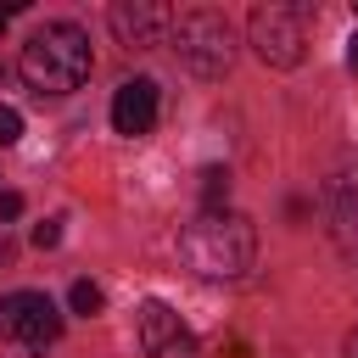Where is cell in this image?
<instances>
[{"label": "cell", "instance_id": "9c48e42d", "mask_svg": "<svg viewBox=\"0 0 358 358\" xmlns=\"http://www.w3.org/2000/svg\"><path fill=\"white\" fill-rule=\"evenodd\" d=\"M67 308H73V313H84V319H95V313L106 308V296H101V285H95V280H73Z\"/></svg>", "mask_w": 358, "mask_h": 358}, {"label": "cell", "instance_id": "277c9868", "mask_svg": "<svg viewBox=\"0 0 358 358\" xmlns=\"http://www.w3.org/2000/svg\"><path fill=\"white\" fill-rule=\"evenodd\" d=\"M252 50L263 67H296L308 56V34H302V11L296 6H257L252 11Z\"/></svg>", "mask_w": 358, "mask_h": 358}, {"label": "cell", "instance_id": "ba28073f", "mask_svg": "<svg viewBox=\"0 0 358 358\" xmlns=\"http://www.w3.org/2000/svg\"><path fill=\"white\" fill-rule=\"evenodd\" d=\"M112 129L129 134V140L157 129V84H151V78H129V84H117V95H112Z\"/></svg>", "mask_w": 358, "mask_h": 358}, {"label": "cell", "instance_id": "8992f818", "mask_svg": "<svg viewBox=\"0 0 358 358\" xmlns=\"http://www.w3.org/2000/svg\"><path fill=\"white\" fill-rule=\"evenodd\" d=\"M140 347H145V358H201L196 330L168 302H145L140 308Z\"/></svg>", "mask_w": 358, "mask_h": 358}, {"label": "cell", "instance_id": "8fae6325", "mask_svg": "<svg viewBox=\"0 0 358 358\" xmlns=\"http://www.w3.org/2000/svg\"><path fill=\"white\" fill-rule=\"evenodd\" d=\"M17 140H22V112L0 106V145H17Z\"/></svg>", "mask_w": 358, "mask_h": 358}, {"label": "cell", "instance_id": "7a4b0ae2", "mask_svg": "<svg viewBox=\"0 0 358 358\" xmlns=\"http://www.w3.org/2000/svg\"><path fill=\"white\" fill-rule=\"evenodd\" d=\"M95 56H90V34L78 22H45L28 34L22 56H17V73L34 95H67L90 78Z\"/></svg>", "mask_w": 358, "mask_h": 358}, {"label": "cell", "instance_id": "3957f363", "mask_svg": "<svg viewBox=\"0 0 358 358\" xmlns=\"http://www.w3.org/2000/svg\"><path fill=\"white\" fill-rule=\"evenodd\" d=\"M173 56L185 62L190 78H224L229 62H235V34L218 11L196 6V11H179L173 22Z\"/></svg>", "mask_w": 358, "mask_h": 358}, {"label": "cell", "instance_id": "7c38bea8", "mask_svg": "<svg viewBox=\"0 0 358 358\" xmlns=\"http://www.w3.org/2000/svg\"><path fill=\"white\" fill-rule=\"evenodd\" d=\"M56 241H62V224H56V218H45V224H34V246H39V252H50Z\"/></svg>", "mask_w": 358, "mask_h": 358}, {"label": "cell", "instance_id": "30bf717a", "mask_svg": "<svg viewBox=\"0 0 358 358\" xmlns=\"http://www.w3.org/2000/svg\"><path fill=\"white\" fill-rule=\"evenodd\" d=\"M201 196H207V207H224V196H229V173H224V168H207V173H201Z\"/></svg>", "mask_w": 358, "mask_h": 358}, {"label": "cell", "instance_id": "4fadbf2b", "mask_svg": "<svg viewBox=\"0 0 358 358\" xmlns=\"http://www.w3.org/2000/svg\"><path fill=\"white\" fill-rule=\"evenodd\" d=\"M0 218H6V224L22 218V196H17V190H0Z\"/></svg>", "mask_w": 358, "mask_h": 358}, {"label": "cell", "instance_id": "5b68a950", "mask_svg": "<svg viewBox=\"0 0 358 358\" xmlns=\"http://www.w3.org/2000/svg\"><path fill=\"white\" fill-rule=\"evenodd\" d=\"M0 336H11L28 352H45L62 336V313H56V302L45 291H11L0 302Z\"/></svg>", "mask_w": 358, "mask_h": 358}, {"label": "cell", "instance_id": "5bb4252c", "mask_svg": "<svg viewBox=\"0 0 358 358\" xmlns=\"http://www.w3.org/2000/svg\"><path fill=\"white\" fill-rule=\"evenodd\" d=\"M341 358H358V330H347V341H341Z\"/></svg>", "mask_w": 358, "mask_h": 358}, {"label": "cell", "instance_id": "6da1fadb", "mask_svg": "<svg viewBox=\"0 0 358 358\" xmlns=\"http://www.w3.org/2000/svg\"><path fill=\"white\" fill-rule=\"evenodd\" d=\"M179 257L201 280H241L257 263V229L235 207H201L179 229Z\"/></svg>", "mask_w": 358, "mask_h": 358}, {"label": "cell", "instance_id": "9a60e30c", "mask_svg": "<svg viewBox=\"0 0 358 358\" xmlns=\"http://www.w3.org/2000/svg\"><path fill=\"white\" fill-rule=\"evenodd\" d=\"M347 67H352V73H358V34H352V39H347Z\"/></svg>", "mask_w": 358, "mask_h": 358}, {"label": "cell", "instance_id": "52a82bcc", "mask_svg": "<svg viewBox=\"0 0 358 358\" xmlns=\"http://www.w3.org/2000/svg\"><path fill=\"white\" fill-rule=\"evenodd\" d=\"M106 22H112L117 45H129V50H151V45H162V34H168V11L151 6V0H117V6L106 11Z\"/></svg>", "mask_w": 358, "mask_h": 358}, {"label": "cell", "instance_id": "2e32d148", "mask_svg": "<svg viewBox=\"0 0 358 358\" xmlns=\"http://www.w3.org/2000/svg\"><path fill=\"white\" fill-rule=\"evenodd\" d=\"M6 22H11V17H6V11H0V28H6Z\"/></svg>", "mask_w": 358, "mask_h": 358}]
</instances>
